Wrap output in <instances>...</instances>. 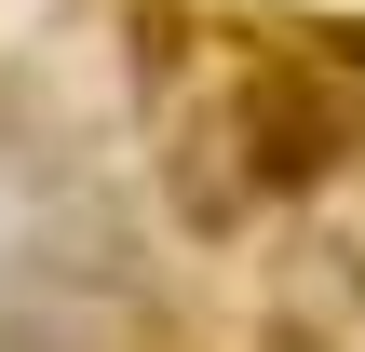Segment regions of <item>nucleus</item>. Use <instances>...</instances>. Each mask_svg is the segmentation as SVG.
<instances>
[{"label":"nucleus","instance_id":"obj_1","mask_svg":"<svg viewBox=\"0 0 365 352\" xmlns=\"http://www.w3.org/2000/svg\"><path fill=\"white\" fill-rule=\"evenodd\" d=\"M271 352H365V244H312L271 271Z\"/></svg>","mask_w":365,"mask_h":352}]
</instances>
